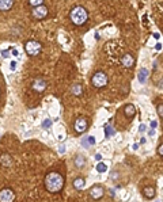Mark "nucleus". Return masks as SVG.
Listing matches in <instances>:
<instances>
[{
	"label": "nucleus",
	"mask_w": 163,
	"mask_h": 202,
	"mask_svg": "<svg viewBox=\"0 0 163 202\" xmlns=\"http://www.w3.org/2000/svg\"><path fill=\"white\" fill-rule=\"evenodd\" d=\"M105 133H106V137H109V136H112V134H116V130L112 128V125L107 124L106 126H105Z\"/></svg>",
	"instance_id": "obj_20"
},
{
	"label": "nucleus",
	"mask_w": 163,
	"mask_h": 202,
	"mask_svg": "<svg viewBox=\"0 0 163 202\" xmlns=\"http://www.w3.org/2000/svg\"><path fill=\"white\" fill-rule=\"evenodd\" d=\"M2 54L4 56V57H8V52H4V50H3V52H2Z\"/></svg>",
	"instance_id": "obj_28"
},
{
	"label": "nucleus",
	"mask_w": 163,
	"mask_h": 202,
	"mask_svg": "<svg viewBox=\"0 0 163 202\" xmlns=\"http://www.w3.org/2000/svg\"><path fill=\"white\" fill-rule=\"evenodd\" d=\"M69 18H71L72 23L75 26H83L88 19V12L84 7L82 5H76L75 8H72L69 12Z\"/></svg>",
	"instance_id": "obj_2"
},
{
	"label": "nucleus",
	"mask_w": 163,
	"mask_h": 202,
	"mask_svg": "<svg viewBox=\"0 0 163 202\" xmlns=\"http://www.w3.org/2000/svg\"><path fill=\"white\" fill-rule=\"evenodd\" d=\"M88 128V124H87V119L84 117H79V118L75 121V132L76 133H84Z\"/></svg>",
	"instance_id": "obj_7"
},
{
	"label": "nucleus",
	"mask_w": 163,
	"mask_h": 202,
	"mask_svg": "<svg viewBox=\"0 0 163 202\" xmlns=\"http://www.w3.org/2000/svg\"><path fill=\"white\" fill-rule=\"evenodd\" d=\"M156 126H158V122H156V121L151 122V128H156Z\"/></svg>",
	"instance_id": "obj_26"
},
{
	"label": "nucleus",
	"mask_w": 163,
	"mask_h": 202,
	"mask_svg": "<svg viewBox=\"0 0 163 202\" xmlns=\"http://www.w3.org/2000/svg\"><path fill=\"white\" fill-rule=\"evenodd\" d=\"M25 50L26 53H27L29 56H38L41 53V50H42V45H41V42H38V41H27V42L25 43Z\"/></svg>",
	"instance_id": "obj_4"
},
{
	"label": "nucleus",
	"mask_w": 163,
	"mask_h": 202,
	"mask_svg": "<svg viewBox=\"0 0 163 202\" xmlns=\"http://www.w3.org/2000/svg\"><path fill=\"white\" fill-rule=\"evenodd\" d=\"M95 159H97V160H101V159H102V155H101V153H97V155H95Z\"/></svg>",
	"instance_id": "obj_27"
},
{
	"label": "nucleus",
	"mask_w": 163,
	"mask_h": 202,
	"mask_svg": "<svg viewBox=\"0 0 163 202\" xmlns=\"http://www.w3.org/2000/svg\"><path fill=\"white\" fill-rule=\"evenodd\" d=\"M107 83H109V79H107V75L103 71L95 72L91 77V84L95 88H102V87L107 86Z\"/></svg>",
	"instance_id": "obj_3"
},
{
	"label": "nucleus",
	"mask_w": 163,
	"mask_h": 202,
	"mask_svg": "<svg viewBox=\"0 0 163 202\" xmlns=\"http://www.w3.org/2000/svg\"><path fill=\"white\" fill-rule=\"evenodd\" d=\"M31 15H33L34 19H45L48 16V8L46 5L41 4V5H37V7H33V11H31Z\"/></svg>",
	"instance_id": "obj_5"
},
{
	"label": "nucleus",
	"mask_w": 163,
	"mask_h": 202,
	"mask_svg": "<svg viewBox=\"0 0 163 202\" xmlns=\"http://www.w3.org/2000/svg\"><path fill=\"white\" fill-rule=\"evenodd\" d=\"M84 186H86V180H84V178L78 176L76 179L74 180V187H75L76 190H82Z\"/></svg>",
	"instance_id": "obj_16"
},
{
	"label": "nucleus",
	"mask_w": 163,
	"mask_h": 202,
	"mask_svg": "<svg viewBox=\"0 0 163 202\" xmlns=\"http://www.w3.org/2000/svg\"><path fill=\"white\" fill-rule=\"evenodd\" d=\"M124 113H125V115H127L128 118L130 119V118H132V117L136 114V107L133 106V104H130V103L127 104V106L124 107Z\"/></svg>",
	"instance_id": "obj_13"
},
{
	"label": "nucleus",
	"mask_w": 163,
	"mask_h": 202,
	"mask_svg": "<svg viewBox=\"0 0 163 202\" xmlns=\"http://www.w3.org/2000/svg\"><path fill=\"white\" fill-rule=\"evenodd\" d=\"M45 187L49 193H60L64 187V176L57 171H50L45 176Z\"/></svg>",
	"instance_id": "obj_1"
},
{
	"label": "nucleus",
	"mask_w": 163,
	"mask_h": 202,
	"mask_svg": "<svg viewBox=\"0 0 163 202\" xmlns=\"http://www.w3.org/2000/svg\"><path fill=\"white\" fill-rule=\"evenodd\" d=\"M50 125H52V121H50V119H45V121H43V124H42V128L48 129V128H50Z\"/></svg>",
	"instance_id": "obj_23"
},
{
	"label": "nucleus",
	"mask_w": 163,
	"mask_h": 202,
	"mask_svg": "<svg viewBox=\"0 0 163 202\" xmlns=\"http://www.w3.org/2000/svg\"><path fill=\"white\" fill-rule=\"evenodd\" d=\"M95 142V139L92 136H84L83 139H82V147L83 148H88L90 145H92Z\"/></svg>",
	"instance_id": "obj_14"
},
{
	"label": "nucleus",
	"mask_w": 163,
	"mask_h": 202,
	"mask_svg": "<svg viewBox=\"0 0 163 202\" xmlns=\"http://www.w3.org/2000/svg\"><path fill=\"white\" fill-rule=\"evenodd\" d=\"M15 194L11 189H3L0 191V202H14Z\"/></svg>",
	"instance_id": "obj_8"
},
{
	"label": "nucleus",
	"mask_w": 163,
	"mask_h": 202,
	"mask_svg": "<svg viewBox=\"0 0 163 202\" xmlns=\"http://www.w3.org/2000/svg\"><path fill=\"white\" fill-rule=\"evenodd\" d=\"M158 152H159V156H163V145L161 144V145H159V148H158Z\"/></svg>",
	"instance_id": "obj_25"
},
{
	"label": "nucleus",
	"mask_w": 163,
	"mask_h": 202,
	"mask_svg": "<svg viewBox=\"0 0 163 202\" xmlns=\"http://www.w3.org/2000/svg\"><path fill=\"white\" fill-rule=\"evenodd\" d=\"M145 130V126H144V125H141V126H140V132H144Z\"/></svg>",
	"instance_id": "obj_29"
},
{
	"label": "nucleus",
	"mask_w": 163,
	"mask_h": 202,
	"mask_svg": "<svg viewBox=\"0 0 163 202\" xmlns=\"http://www.w3.org/2000/svg\"><path fill=\"white\" fill-rule=\"evenodd\" d=\"M0 94H2V91H0Z\"/></svg>",
	"instance_id": "obj_31"
},
{
	"label": "nucleus",
	"mask_w": 163,
	"mask_h": 202,
	"mask_svg": "<svg viewBox=\"0 0 163 202\" xmlns=\"http://www.w3.org/2000/svg\"><path fill=\"white\" fill-rule=\"evenodd\" d=\"M156 202H161V201H156Z\"/></svg>",
	"instance_id": "obj_30"
},
{
	"label": "nucleus",
	"mask_w": 163,
	"mask_h": 202,
	"mask_svg": "<svg viewBox=\"0 0 163 202\" xmlns=\"http://www.w3.org/2000/svg\"><path fill=\"white\" fill-rule=\"evenodd\" d=\"M103 194H105V190H103V187L101 186V184H94V186L90 189V197L92 198V200H101L102 197H103Z\"/></svg>",
	"instance_id": "obj_6"
},
{
	"label": "nucleus",
	"mask_w": 163,
	"mask_h": 202,
	"mask_svg": "<svg viewBox=\"0 0 163 202\" xmlns=\"http://www.w3.org/2000/svg\"><path fill=\"white\" fill-rule=\"evenodd\" d=\"M155 194H156L155 186H145L144 189H143V195H144L145 198H148V200H152V198L155 197Z\"/></svg>",
	"instance_id": "obj_11"
},
{
	"label": "nucleus",
	"mask_w": 163,
	"mask_h": 202,
	"mask_svg": "<svg viewBox=\"0 0 163 202\" xmlns=\"http://www.w3.org/2000/svg\"><path fill=\"white\" fill-rule=\"evenodd\" d=\"M43 3V0H29V4L31 7H37V5H41Z\"/></svg>",
	"instance_id": "obj_21"
},
{
	"label": "nucleus",
	"mask_w": 163,
	"mask_h": 202,
	"mask_svg": "<svg viewBox=\"0 0 163 202\" xmlns=\"http://www.w3.org/2000/svg\"><path fill=\"white\" fill-rule=\"evenodd\" d=\"M107 169V166L105 164V163H99V164L97 166V171L98 172H105Z\"/></svg>",
	"instance_id": "obj_22"
},
{
	"label": "nucleus",
	"mask_w": 163,
	"mask_h": 202,
	"mask_svg": "<svg viewBox=\"0 0 163 202\" xmlns=\"http://www.w3.org/2000/svg\"><path fill=\"white\" fill-rule=\"evenodd\" d=\"M31 88L34 90L36 92H43L46 90V81L41 77H37L33 80V84H31Z\"/></svg>",
	"instance_id": "obj_9"
},
{
	"label": "nucleus",
	"mask_w": 163,
	"mask_h": 202,
	"mask_svg": "<svg viewBox=\"0 0 163 202\" xmlns=\"http://www.w3.org/2000/svg\"><path fill=\"white\" fill-rule=\"evenodd\" d=\"M148 74H150V72H148V69L141 68L140 71H139V81H140V83H144L145 79L148 77Z\"/></svg>",
	"instance_id": "obj_18"
},
{
	"label": "nucleus",
	"mask_w": 163,
	"mask_h": 202,
	"mask_svg": "<svg viewBox=\"0 0 163 202\" xmlns=\"http://www.w3.org/2000/svg\"><path fill=\"white\" fill-rule=\"evenodd\" d=\"M14 5V0H0V11H8Z\"/></svg>",
	"instance_id": "obj_12"
},
{
	"label": "nucleus",
	"mask_w": 163,
	"mask_h": 202,
	"mask_svg": "<svg viewBox=\"0 0 163 202\" xmlns=\"http://www.w3.org/2000/svg\"><path fill=\"white\" fill-rule=\"evenodd\" d=\"M84 164H86V159H84L82 155H78V156L75 157V167H76V168H83Z\"/></svg>",
	"instance_id": "obj_17"
},
{
	"label": "nucleus",
	"mask_w": 163,
	"mask_h": 202,
	"mask_svg": "<svg viewBox=\"0 0 163 202\" xmlns=\"http://www.w3.org/2000/svg\"><path fill=\"white\" fill-rule=\"evenodd\" d=\"M121 63L125 68H132V67L135 65V57H133L130 53H125L121 57Z\"/></svg>",
	"instance_id": "obj_10"
},
{
	"label": "nucleus",
	"mask_w": 163,
	"mask_h": 202,
	"mask_svg": "<svg viewBox=\"0 0 163 202\" xmlns=\"http://www.w3.org/2000/svg\"><path fill=\"white\" fill-rule=\"evenodd\" d=\"M71 94L75 96L83 95V87H82V84H74V86L71 87Z\"/></svg>",
	"instance_id": "obj_15"
},
{
	"label": "nucleus",
	"mask_w": 163,
	"mask_h": 202,
	"mask_svg": "<svg viewBox=\"0 0 163 202\" xmlns=\"http://www.w3.org/2000/svg\"><path fill=\"white\" fill-rule=\"evenodd\" d=\"M158 114H159V117H161V118L163 117V104L162 103L158 104Z\"/></svg>",
	"instance_id": "obj_24"
},
{
	"label": "nucleus",
	"mask_w": 163,
	"mask_h": 202,
	"mask_svg": "<svg viewBox=\"0 0 163 202\" xmlns=\"http://www.w3.org/2000/svg\"><path fill=\"white\" fill-rule=\"evenodd\" d=\"M0 163H2L3 166H10L11 164V159L8 155H2V157H0Z\"/></svg>",
	"instance_id": "obj_19"
}]
</instances>
